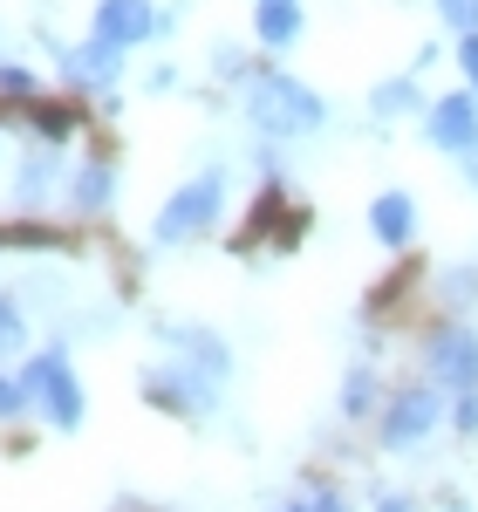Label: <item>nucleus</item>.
Wrapping results in <instances>:
<instances>
[{
    "label": "nucleus",
    "mask_w": 478,
    "mask_h": 512,
    "mask_svg": "<svg viewBox=\"0 0 478 512\" xmlns=\"http://www.w3.org/2000/svg\"><path fill=\"white\" fill-rule=\"evenodd\" d=\"M164 342H171L164 362L144 369V396L158 410H178V417H212L226 376H233V349L212 328H164Z\"/></svg>",
    "instance_id": "obj_1"
},
{
    "label": "nucleus",
    "mask_w": 478,
    "mask_h": 512,
    "mask_svg": "<svg viewBox=\"0 0 478 512\" xmlns=\"http://www.w3.org/2000/svg\"><path fill=\"white\" fill-rule=\"evenodd\" d=\"M246 123L274 144H294V137H315L328 123V103L301 76H280V69H253L246 82Z\"/></svg>",
    "instance_id": "obj_2"
},
{
    "label": "nucleus",
    "mask_w": 478,
    "mask_h": 512,
    "mask_svg": "<svg viewBox=\"0 0 478 512\" xmlns=\"http://www.w3.org/2000/svg\"><path fill=\"white\" fill-rule=\"evenodd\" d=\"M219 212H226V171H199L192 185H178V192L164 198V212H158V246L205 239L212 226H219Z\"/></svg>",
    "instance_id": "obj_3"
},
{
    "label": "nucleus",
    "mask_w": 478,
    "mask_h": 512,
    "mask_svg": "<svg viewBox=\"0 0 478 512\" xmlns=\"http://www.w3.org/2000/svg\"><path fill=\"white\" fill-rule=\"evenodd\" d=\"M14 383H21L28 403H41V417H48L55 431H76L82 424V383H76V369H69V355H55V349L28 355Z\"/></svg>",
    "instance_id": "obj_4"
},
{
    "label": "nucleus",
    "mask_w": 478,
    "mask_h": 512,
    "mask_svg": "<svg viewBox=\"0 0 478 512\" xmlns=\"http://www.w3.org/2000/svg\"><path fill=\"white\" fill-rule=\"evenodd\" d=\"M444 424V390L424 376V383H403V390L383 396V410H376V437L390 444V451H410V444H424V437Z\"/></svg>",
    "instance_id": "obj_5"
},
{
    "label": "nucleus",
    "mask_w": 478,
    "mask_h": 512,
    "mask_svg": "<svg viewBox=\"0 0 478 512\" xmlns=\"http://www.w3.org/2000/svg\"><path fill=\"white\" fill-rule=\"evenodd\" d=\"M424 376H431L444 396L478 390V328H465V321H444L438 335L424 342Z\"/></svg>",
    "instance_id": "obj_6"
},
{
    "label": "nucleus",
    "mask_w": 478,
    "mask_h": 512,
    "mask_svg": "<svg viewBox=\"0 0 478 512\" xmlns=\"http://www.w3.org/2000/svg\"><path fill=\"white\" fill-rule=\"evenodd\" d=\"M424 137L444 158H472L478 151V89H451L424 110Z\"/></svg>",
    "instance_id": "obj_7"
},
{
    "label": "nucleus",
    "mask_w": 478,
    "mask_h": 512,
    "mask_svg": "<svg viewBox=\"0 0 478 512\" xmlns=\"http://www.w3.org/2000/svg\"><path fill=\"white\" fill-rule=\"evenodd\" d=\"M164 35V7L158 0H96V41H110V48H137V41Z\"/></svg>",
    "instance_id": "obj_8"
},
{
    "label": "nucleus",
    "mask_w": 478,
    "mask_h": 512,
    "mask_svg": "<svg viewBox=\"0 0 478 512\" xmlns=\"http://www.w3.org/2000/svg\"><path fill=\"white\" fill-rule=\"evenodd\" d=\"M62 76H69V89H110L123 76V48L89 35L82 48H62Z\"/></svg>",
    "instance_id": "obj_9"
},
{
    "label": "nucleus",
    "mask_w": 478,
    "mask_h": 512,
    "mask_svg": "<svg viewBox=\"0 0 478 512\" xmlns=\"http://www.w3.org/2000/svg\"><path fill=\"white\" fill-rule=\"evenodd\" d=\"M369 233L383 239L390 253H403V246L417 239V198L410 192H376V205H369Z\"/></svg>",
    "instance_id": "obj_10"
},
{
    "label": "nucleus",
    "mask_w": 478,
    "mask_h": 512,
    "mask_svg": "<svg viewBox=\"0 0 478 512\" xmlns=\"http://www.w3.org/2000/svg\"><path fill=\"white\" fill-rule=\"evenodd\" d=\"M301 35H308L301 0H253V41L260 48H294Z\"/></svg>",
    "instance_id": "obj_11"
},
{
    "label": "nucleus",
    "mask_w": 478,
    "mask_h": 512,
    "mask_svg": "<svg viewBox=\"0 0 478 512\" xmlns=\"http://www.w3.org/2000/svg\"><path fill=\"white\" fill-rule=\"evenodd\" d=\"M110 198H117V171H110L103 158L76 164V178H69V205H76V212H103Z\"/></svg>",
    "instance_id": "obj_12"
},
{
    "label": "nucleus",
    "mask_w": 478,
    "mask_h": 512,
    "mask_svg": "<svg viewBox=\"0 0 478 512\" xmlns=\"http://www.w3.org/2000/svg\"><path fill=\"white\" fill-rule=\"evenodd\" d=\"M369 110L390 123V117H410V110H424V89H417V76H390L369 89Z\"/></svg>",
    "instance_id": "obj_13"
},
{
    "label": "nucleus",
    "mask_w": 478,
    "mask_h": 512,
    "mask_svg": "<svg viewBox=\"0 0 478 512\" xmlns=\"http://www.w3.org/2000/svg\"><path fill=\"white\" fill-rule=\"evenodd\" d=\"M55 185H69V178H62V164L48 158V151H35V158L21 164V205H48V198H55Z\"/></svg>",
    "instance_id": "obj_14"
},
{
    "label": "nucleus",
    "mask_w": 478,
    "mask_h": 512,
    "mask_svg": "<svg viewBox=\"0 0 478 512\" xmlns=\"http://www.w3.org/2000/svg\"><path fill=\"white\" fill-rule=\"evenodd\" d=\"M383 410V390H376V369L356 362L349 376H342V417H376Z\"/></svg>",
    "instance_id": "obj_15"
},
{
    "label": "nucleus",
    "mask_w": 478,
    "mask_h": 512,
    "mask_svg": "<svg viewBox=\"0 0 478 512\" xmlns=\"http://www.w3.org/2000/svg\"><path fill=\"white\" fill-rule=\"evenodd\" d=\"M438 301L451 308V315L478 308V267H472V260H465V267H444V274H438Z\"/></svg>",
    "instance_id": "obj_16"
},
{
    "label": "nucleus",
    "mask_w": 478,
    "mask_h": 512,
    "mask_svg": "<svg viewBox=\"0 0 478 512\" xmlns=\"http://www.w3.org/2000/svg\"><path fill=\"white\" fill-rule=\"evenodd\" d=\"M274 512H349V506H342V492H328V485H308V492L280 499Z\"/></svg>",
    "instance_id": "obj_17"
},
{
    "label": "nucleus",
    "mask_w": 478,
    "mask_h": 512,
    "mask_svg": "<svg viewBox=\"0 0 478 512\" xmlns=\"http://www.w3.org/2000/svg\"><path fill=\"white\" fill-rule=\"evenodd\" d=\"M438 21L451 35H478V0H438Z\"/></svg>",
    "instance_id": "obj_18"
},
{
    "label": "nucleus",
    "mask_w": 478,
    "mask_h": 512,
    "mask_svg": "<svg viewBox=\"0 0 478 512\" xmlns=\"http://www.w3.org/2000/svg\"><path fill=\"white\" fill-rule=\"evenodd\" d=\"M212 69H219V82H239V89L253 82V69H246V55H239L233 41H219V48H212Z\"/></svg>",
    "instance_id": "obj_19"
},
{
    "label": "nucleus",
    "mask_w": 478,
    "mask_h": 512,
    "mask_svg": "<svg viewBox=\"0 0 478 512\" xmlns=\"http://www.w3.org/2000/svg\"><path fill=\"white\" fill-rule=\"evenodd\" d=\"M451 424H458V437H478V390L451 396Z\"/></svg>",
    "instance_id": "obj_20"
},
{
    "label": "nucleus",
    "mask_w": 478,
    "mask_h": 512,
    "mask_svg": "<svg viewBox=\"0 0 478 512\" xmlns=\"http://www.w3.org/2000/svg\"><path fill=\"white\" fill-rule=\"evenodd\" d=\"M0 89H7V96H35V69H21V62H0Z\"/></svg>",
    "instance_id": "obj_21"
},
{
    "label": "nucleus",
    "mask_w": 478,
    "mask_h": 512,
    "mask_svg": "<svg viewBox=\"0 0 478 512\" xmlns=\"http://www.w3.org/2000/svg\"><path fill=\"white\" fill-rule=\"evenodd\" d=\"M35 130L48 137V144H62V137L76 130V117H62V110H35Z\"/></svg>",
    "instance_id": "obj_22"
},
{
    "label": "nucleus",
    "mask_w": 478,
    "mask_h": 512,
    "mask_svg": "<svg viewBox=\"0 0 478 512\" xmlns=\"http://www.w3.org/2000/svg\"><path fill=\"white\" fill-rule=\"evenodd\" d=\"M0 349H21V308L0 301Z\"/></svg>",
    "instance_id": "obj_23"
},
{
    "label": "nucleus",
    "mask_w": 478,
    "mask_h": 512,
    "mask_svg": "<svg viewBox=\"0 0 478 512\" xmlns=\"http://www.w3.org/2000/svg\"><path fill=\"white\" fill-rule=\"evenodd\" d=\"M458 76L478 89V35H458Z\"/></svg>",
    "instance_id": "obj_24"
},
{
    "label": "nucleus",
    "mask_w": 478,
    "mask_h": 512,
    "mask_svg": "<svg viewBox=\"0 0 478 512\" xmlns=\"http://www.w3.org/2000/svg\"><path fill=\"white\" fill-rule=\"evenodd\" d=\"M21 410H28V396H21V383H7V376H0V417H21Z\"/></svg>",
    "instance_id": "obj_25"
},
{
    "label": "nucleus",
    "mask_w": 478,
    "mask_h": 512,
    "mask_svg": "<svg viewBox=\"0 0 478 512\" xmlns=\"http://www.w3.org/2000/svg\"><path fill=\"white\" fill-rule=\"evenodd\" d=\"M376 512H417L410 492H376Z\"/></svg>",
    "instance_id": "obj_26"
},
{
    "label": "nucleus",
    "mask_w": 478,
    "mask_h": 512,
    "mask_svg": "<svg viewBox=\"0 0 478 512\" xmlns=\"http://www.w3.org/2000/svg\"><path fill=\"white\" fill-rule=\"evenodd\" d=\"M171 82H178V69H171V62H164V69H151V76H144V89H158V96H164V89H171Z\"/></svg>",
    "instance_id": "obj_27"
},
{
    "label": "nucleus",
    "mask_w": 478,
    "mask_h": 512,
    "mask_svg": "<svg viewBox=\"0 0 478 512\" xmlns=\"http://www.w3.org/2000/svg\"><path fill=\"white\" fill-rule=\"evenodd\" d=\"M458 164H465V185L478 192V151H472V158H458Z\"/></svg>",
    "instance_id": "obj_28"
}]
</instances>
